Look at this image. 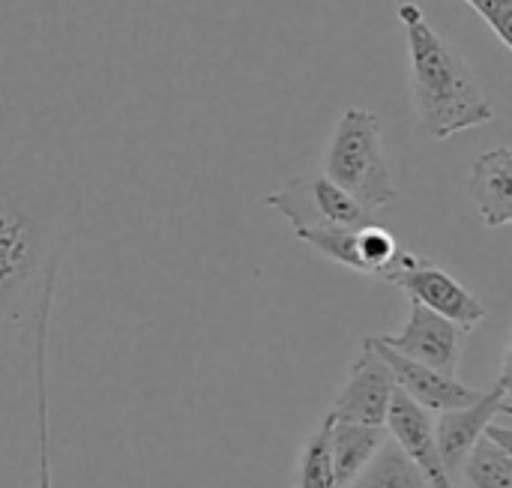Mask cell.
Masks as SVG:
<instances>
[{
	"label": "cell",
	"instance_id": "cell-1",
	"mask_svg": "<svg viewBox=\"0 0 512 488\" xmlns=\"http://www.w3.org/2000/svg\"><path fill=\"white\" fill-rule=\"evenodd\" d=\"M78 210V183L51 141L0 135V333L30 327L45 339Z\"/></svg>",
	"mask_w": 512,
	"mask_h": 488
},
{
	"label": "cell",
	"instance_id": "cell-2",
	"mask_svg": "<svg viewBox=\"0 0 512 488\" xmlns=\"http://www.w3.org/2000/svg\"><path fill=\"white\" fill-rule=\"evenodd\" d=\"M399 21L408 36L411 93L420 129L438 141H450L465 129L492 123L495 108L477 72L465 54L429 24L423 6L405 0L399 6Z\"/></svg>",
	"mask_w": 512,
	"mask_h": 488
},
{
	"label": "cell",
	"instance_id": "cell-3",
	"mask_svg": "<svg viewBox=\"0 0 512 488\" xmlns=\"http://www.w3.org/2000/svg\"><path fill=\"white\" fill-rule=\"evenodd\" d=\"M324 177L369 213L396 201V177L375 111L345 108L339 114L324 153Z\"/></svg>",
	"mask_w": 512,
	"mask_h": 488
},
{
	"label": "cell",
	"instance_id": "cell-4",
	"mask_svg": "<svg viewBox=\"0 0 512 488\" xmlns=\"http://www.w3.org/2000/svg\"><path fill=\"white\" fill-rule=\"evenodd\" d=\"M384 282L402 288L414 303L426 306L429 312L453 321L465 333H471L477 324L489 318V309L444 267L432 264L429 258H420L414 252H399L393 270L384 276Z\"/></svg>",
	"mask_w": 512,
	"mask_h": 488
},
{
	"label": "cell",
	"instance_id": "cell-5",
	"mask_svg": "<svg viewBox=\"0 0 512 488\" xmlns=\"http://www.w3.org/2000/svg\"><path fill=\"white\" fill-rule=\"evenodd\" d=\"M264 204L285 216L294 234L303 228H363L372 222V213L324 174L294 177L285 189L267 195Z\"/></svg>",
	"mask_w": 512,
	"mask_h": 488
},
{
	"label": "cell",
	"instance_id": "cell-6",
	"mask_svg": "<svg viewBox=\"0 0 512 488\" xmlns=\"http://www.w3.org/2000/svg\"><path fill=\"white\" fill-rule=\"evenodd\" d=\"M498 414H510L512 417V369H510V351L504 357L501 375L495 381V387L489 393H483L474 405L438 414L435 423V444L441 453V462L453 480V486L459 488V474H462V462L471 453V447L483 438L486 426L498 417Z\"/></svg>",
	"mask_w": 512,
	"mask_h": 488
},
{
	"label": "cell",
	"instance_id": "cell-7",
	"mask_svg": "<svg viewBox=\"0 0 512 488\" xmlns=\"http://www.w3.org/2000/svg\"><path fill=\"white\" fill-rule=\"evenodd\" d=\"M387 348H393L396 354L429 366L441 375L456 378L462 354H465V339L468 333L462 327H456L453 321L429 312L426 306L411 300V312L408 321L402 327L399 336H378Z\"/></svg>",
	"mask_w": 512,
	"mask_h": 488
},
{
	"label": "cell",
	"instance_id": "cell-8",
	"mask_svg": "<svg viewBox=\"0 0 512 488\" xmlns=\"http://www.w3.org/2000/svg\"><path fill=\"white\" fill-rule=\"evenodd\" d=\"M393 393H396V381H393L387 363L372 348V342L363 339V354L351 366L348 381L339 390V396L333 399V408L327 417L339 420V423H360V426L384 429Z\"/></svg>",
	"mask_w": 512,
	"mask_h": 488
},
{
	"label": "cell",
	"instance_id": "cell-9",
	"mask_svg": "<svg viewBox=\"0 0 512 488\" xmlns=\"http://www.w3.org/2000/svg\"><path fill=\"white\" fill-rule=\"evenodd\" d=\"M369 342L381 354V360L387 363V369H390V375L396 381V390L405 393L414 405H420L429 414H447V411L474 405L483 396V390H474V387L462 384L459 378L441 375V372H435L429 366H420V363L396 354L378 336H372Z\"/></svg>",
	"mask_w": 512,
	"mask_h": 488
},
{
	"label": "cell",
	"instance_id": "cell-10",
	"mask_svg": "<svg viewBox=\"0 0 512 488\" xmlns=\"http://www.w3.org/2000/svg\"><path fill=\"white\" fill-rule=\"evenodd\" d=\"M387 435L396 441V447L411 459V465L426 477V483L432 488H456L435 444V423L432 414L423 411L420 405H414L405 393H393L390 402V414L384 423Z\"/></svg>",
	"mask_w": 512,
	"mask_h": 488
},
{
	"label": "cell",
	"instance_id": "cell-11",
	"mask_svg": "<svg viewBox=\"0 0 512 488\" xmlns=\"http://www.w3.org/2000/svg\"><path fill=\"white\" fill-rule=\"evenodd\" d=\"M471 198L483 225L504 228L512 222V150L507 144L474 159L471 168Z\"/></svg>",
	"mask_w": 512,
	"mask_h": 488
},
{
	"label": "cell",
	"instance_id": "cell-12",
	"mask_svg": "<svg viewBox=\"0 0 512 488\" xmlns=\"http://www.w3.org/2000/svg\"><path fill=\"white\" fill-rule=\"evenodd\" d=\"M459 488H512L510 414H498L462 462Z\"/></svg>",
	"mask_w": 512,
	"mask_h": 488
},
{
	"label": "cell",
	"instance_id": "cell-13",
	"mask_svg": "<svg viewBox=\"0 0 512 488\" xmlns=\"http://www.w3.org/2000/svg\"><path fill=\"white\" fill-rule=\"evenodd\" d=\"M327 426H330V462H333L336 486L348 488L366 471V465L375 459V453L384 447L390 435L381 426L339 423L330 417Z\"/></svg>",
	"mask_w": 512,
	"mask_h": 488
},
{
	"label": "cell",
	"instance_id": "cell-14",
	"mask_svg": "<svg viewBox=\"0 0 512 488\" xmlns=\"http://www.w3.org/2000/svg\"><path fill=\"white\" fill-rule=\"evenodd\" d=\"M348 488H432L426 477L411 465V459L396 447L393 438L384 441V447L375 453V459L366 465V471Z\"/></svg>",
	"mask_w": 512,
	"mask_h": 488
},
{
	"label": "cell",
	"instance_id": "cell-15",
	"mask_svg": "<svg viewBox=\"0 0 512 488\" xmlns=\"http://www.w3.org/2000/svg\"><path fill=\"white\" fill-rule=\"evenodd\" d=\"M399 252H402V249H399L396 237H393L387 228H381V225H375V222H369V225L357 228V258H360V276H369V279H384V276L393 270V264H396Z\"/></svg>",
	"mask_w": 512,
	"mask_h": 488
},
{
	"label": "cell",
	"instance_id": "cell-16",
	"mask_svg": "<svg viewBox=\"0 0 512 488\" xmlns=\"http://www.w3.org/2000/svg\"><path fill=\"white\" fill-rule=\"evenodd\" d=\"M297 488H339L333 462H330V426L327 417L312 432V438L303 444L300 462H297Z\"/></svg>",
	"mask_w": 512,
	"mask_h": 488
}]
</instances>
